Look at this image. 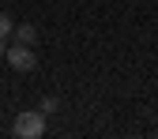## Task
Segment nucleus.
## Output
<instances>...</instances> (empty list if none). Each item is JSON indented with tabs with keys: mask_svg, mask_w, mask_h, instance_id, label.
Masks as SVG:
<instances>
[{
	"mask_svg": "<svg viewBox=\"0 0 158 139\" xmlns=\"http://www.w3.org/2000/svg\"><path fill=\"white\" fill-rule=\"evenodd\" d=\"M4 60H8V64H11L15 72H34L38 56H34V49H30V45L15 42V45H8V49H4Z\"/></svg>",
	"mask_w": 158,
	"mask_h": 139,
	"instance_id": "nucleus-2",
	"label": "nucleus"
},
{
	"mask_svg": "<svg viewBox=\"0 0 158 139\" xmlns=\"http://www.w3.org/2000/svg\"><path fill=\"white\" fill-rule=\"evenodd\" d=\"M8 34H15V19L11 15H4V11H0V42H4V38Z\"/></svg>",
	"mask_w": 158,
	"mask_h": 139,
	"instance_id": "nucleus-4",
	"label": "nucleus"
},
{
	"mask_svg": "<svg viewBox=\"0 0 158 139\" xmlns=\"http://www.w3.org/2000/svg\"><path fill=\"white\" fill-rule=\"evenodd\" d=\"M15 42H23V45H34L38 42V30L30 23H15Z\"/></svg>",
	"mask_w": 158,
	"mask_h": 139,
	"instance_id": "nucleus-3",
	"label": "nucleus"
},
{
	"mask_svg": "<svg viewBox=\"0 0 158 139\" xmlns=\"http://www.w3.org/2000/svg\"><path fill=\"white\" fill-rule=\"evenodd\" d=\"M4 49H8V45H4V42H0V60H4Z\"/></svg>",
	"mask_w": 158,
	"mask_h": 139,
	"instance_id": "nucleus-5",
	"label": "nucleus"
},
{
	"mask_svg": "<svg viewBox=\"0 0 158 139\" xmlns=\"http://www.w3.org/2000/svg\"><path fill=\"white\" fill-rule=\"evenodd\" d=\"M11 132H15L19 139H42V135H45V113H42V109H23V113L15 117Z\"/></svg>",
	"mask_w": 158,
	"mask_h": 139,
	"instance_id": "nucleus-1",
	"label": "nucleus"
}]
</instances>
